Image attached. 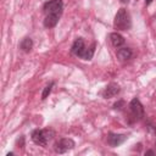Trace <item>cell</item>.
<instances>
[{
    "label": "cell",
    "instance_id": "1",
    "mask_svg": "<svg viewBox=\"0 0 156 156\" xmlns=\"http://www.w3.org/2000/svg\"><path fill=\"white\" fill-rule=\"evenodd\" d=\"M113 26L116 29L119 30H127L130 28L132 26V21H130V16L127 12L126 9H119L115 16V21H113Z\"/></svg>",
    "mask_w": 156,
    "mask_h": 156
},
{
    "label": "cell",
    "instance_id": "2",
    "mask_svg": "<svg viewBox=\"0 0 156 156\" xmlns=\"http://www.w3.org/2000/svg\"><path fill=\"white\" fill-rule=\"evenodd\" d=\"M54 134L55 133L51 129H35L32 132V140L39 146H45Z\"/></svg>",
    "mask_w": 156,
    "mask_h": 156
},
{
    "label": "cell",
    "instance_id": "3",
    "mask_svg": "<svg viewBox=\"0 0 156 156\" xmlns=\"http://www.w3.org/2000/svg\"><path fill=\"white\" fill-rule=\"evenodd\" d=\"M44 11L46 15H57L60 16L63 11L62 0H49L44 4Z\"/></svg>",
    "mask_w": 156,
    "mask_h": 156
},
{
    "label": "cell",
    "instance_id": "4",
    "mask_svg": "<svg viewBox=\"0 0 156 156\" xmlns=\"http://www.w3.org/2000/svg\"><path fill=\"white\" fill-rule=\"evenodd\" d=\"M129 108H130L132 116H133L135 119H141V118L144 117V107H143L141 102H140L136 98H134V99L130 101Z\"/></svg>",
    "mask_w": 156,
    "mask_h": 156
},
{
    "label": "cell",
    "instance_id": "5",
    "mask_svg": "<svg viewBox=\"0 0 156 156\" xmlns=\"http://www.w3.org/2000/svg\"><path fill=\"white\" fill-rule=\"evenodd\" d=\"M74 145H76V144H74V141H73L72 139H69V138H63V139H61L60 141H57V143L55 144V151H56L57 154H65L66 151L73 149Z\"/></svg>",
    "mask_w": 156,
    "mask_h": 156
},
{
    "label": "cell",
    "instance_id": "6",
    "mask_svg": "<svg viewBox=\"0 0 156 156\" xmlns=\"http://www.w3.org/2000/svg\"><path fill=\"white\" fill-rule=\"evenodd\" d=\"M119 93V85L116 84V83H110L102 91V96L105 99H110V98H113L116 96L117 94Z\"/></svg>",
    "mask_w": 156,
    "mask_h": 156
},
{
    "label": "cell",
    "instance_id": "7",
    "mask_svg": "<svg viewBox=\"0 0 156 156\" xmlns=\"http://www.w3.org/2000/svg\"><path fill=\"white\" fill-rule=\"evenodd\" d=\"M126 139H127V135H124V134H115V133H110L108 136H107V143H108V145H111V146L115 147V146L121 145Z\"/></svg>",
    "mask_w": 156,
    "mask_h": 156
},
{
    "label": "cell",
    "instance_id": "8",
    "mask_svg": "<svg viewBox=\"0 0 156 156\" xmlns=\"http://www.w3.org/2000/svg\"><path fill=\"white\" fill-rule=\"evenodd\" d=\"M87 46H85V44H84V40L82 39V38H78V39H76L74 40V43H73V45H72V48H71V52L73 54V55H76V56H80V54L84 51V49H85Z\"/></svg>",
    "mask_w": 156,
    "mask_h": 156
},
{
    "label": "cell",
    "instance_id": "9",
    "mask_svg": "<svg viewBox=\"0 0 156 156\" xmlns=\"http://www.w3.org/2000/svg\"><path fill=\"white\" fill-rule=\"evenodd\" d=\"M133 52L129 48H121L117 50V57L121 60V61H127L132 57Z\"/></svg>",
    "mask_w": 156,
    "mask_h": 156
},
{
    "label": "cell",
    "instance_id": "10",
    "mask_svg": "<svg viewBox=\"0 0 156 156\" xmlns=\"http://www.w3.org/2000/svg\"><path fill=\"white\" fill-rule=\"evenodd\" d=\"M58 18H60V16H57V15H46V17L44 20V27H46V28L55 27L58 22Z\"/></svg>",
    "mask_w": 156,
    "mask_h": 156
},
{
    "label": "cell",
    "instance_id": "11",
    "mask_svg": "<svg viewBox=\"0 0 156 156\" xmlns=\"http://www.w3.org/2000/svg\"><path fill=\"white\" fill-rule=\"evenodd\" d=\"M110 40H111L112 45L116 46V48H119L124 44V38L119 33H111L110 34Z\"/></svg>",
    "mask_w": 156,
    "mask_h": 156
},
{
    "label": "cell",
    "instance_id": "12",
    "mask_svg": "<svg viewBox=\"0 0 156 156\" xmlns=\"http://www.w3.org/2000/svg\"><path fill=\"white\" fill-rule=\"evenodd\" d=\"M94 51H95V44H91L89 48H85L84 51L80 54V58L83 60H91L93 58V55H94Z\"/></svg>",
    "mask_w": 156,
    "mask_h": 156
},
{
    "label": "cell",
    "instance_id": "13",
    "mask_svg": "<svg viewBox=\"0 0 156 156\" xmlns=\"http://www.w3.org/2000/svg\"><path fill=\"white\" fill-rule=\"evenodd\" d=\"M32 48H33V41H32L30 38L27 37V38L22 39V41H21V44H20V49H21L22 51L29 52V51L32 50Z\"/></svg>",
    "mask_w": 156,
    "mask_h": 156
},
{
    "label": "cell",
    "instance_id": "14",
    "mask_svg": "<svg viewBox=\"0 0 156 156\" xmlns=\"http://www.w3.org/2000/svg\"><path fill=\"white\" fill-rule=\"evenodd\" d=\"M52 87H54V83L51 82V83H50L49 85H46V87L44 88V90H43V94H41V99H43V100L48 98V95L50 94V91H51V89H52Z\"/></svg>",
    "mask_w": 156,
    "mask_h": 156
},
{
    "label": "cell",
    "instance_id": "15",
    "mask_svg": "<svg viewBox=\"0 0 156 156\" xmlns=\"http://www.w3.org/2000/svg\"><path fill=\"white\" fill-rule=\"evenodd\" d=\"M123 105H124V101H123V100H119V101H117V102L113 104V108H116V110H121Z\"/></svg>",
    "mask_w": 156,
    "mask_h": 156
},
{
    "label": "cell",
    "instance_id": "16",
    "mask_svg": "<svg viewBox=\"0 0 156 156\" xmlns=\"http://www.w3.org/2000/svg\"><path fill=\"white\" fill-rule=\"evenodd\" d=\"M23 145H24V136H20V139L17 140V146L23 147Z\"/></svg>",
    "mask_w": 156,
    "mask_h": 156
},
{
    "label": "cell",
    "instance_id": "17",
    "mask_svg": "<svg viewBox=\"0 0 156 156\" xmlns=\"http://www.w3.org/2000/svg\"><path fill=\"white\" fill-rule=\"evenodd\" d=\"M154 154H155V152H154L152 150H149V151H146V152H145V155H154Z\"/></svg>",
    "mask_w": 156,
    "mask_h": 156
},
{
    "label": "cell",
    "instance_id": "18",
    "mask_svg": "<svg viewBox=\"0 0 156 156\" xmlns=\"http://www.w3.org/2000/svg\"><path fill=\"white\" fill-rule=\"evenodd\" d=\"M151 2H152V0H145V4H146V5H150Z\"/></svg>",
    "mask_w": 156,
    "mask_h": 156
},
{
    "label": "cell",
    "instance_id": "19",
    "mask_svg": "<svg viewBox=\"0 0 156 156\" xmlns=\"http://www.w3.org/2000/svg\"><path fill=\"white\" fill-rule=\"evenodd\" d=\"M121 2H123V4H128L129 0H121Z\"/></svg>",
    "mask_w": 156,
    "mask_h": 156
}]
</instances>
